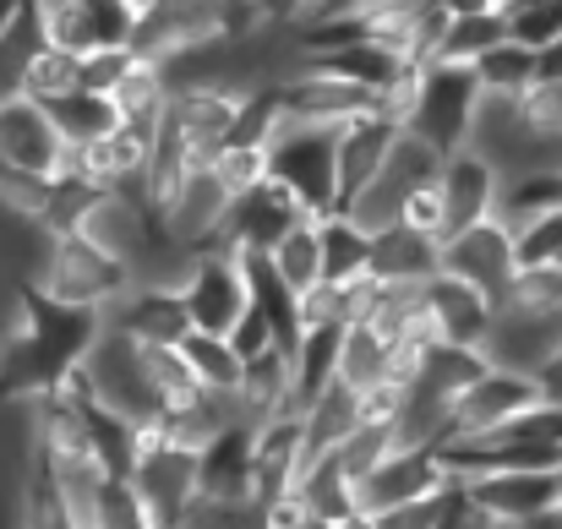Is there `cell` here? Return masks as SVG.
<instances>
[{
  "label": "cell",
  "mask_w": 562,
  "mask_h": 529,
  "mask_svg": "<svg viewBox=\"0 0 562 529\" xmlns=\"http://www.w3.org/2000/svg\"><path fill=\"white\" fill-rule=\"evenodd\" d=\"M99 334H104V312L66 306V301H49L44 290L22 284L5 312V334H0V398L38 404V398L71 387V376L82 371Z\"/></svg>",
  "instance_id": "cell-1"
},
{
  "label": "cell",
  "mask_w": 562,
  "mask_h": 529,
  "mask_svg": "<svg viewBox=\"0 0 562 529\" xmlns=\"http://www.w3.org/2000/svg\"><path fill=\"white\" fill-rule=\"evenodd\" d=\"M27 284L44 290L49 301L110 312L132 290V268L121 257H110L104 246H93L82 229H60V235H44L38 262L27 268Z\"/></svg>",
  "instance_id": "cell-2"
},
{
  "label": "cell",
  "mask_w": 562,
  "mask_h": 529,
  "mask_svg": "<svg viewBox=\"0 0 562 529\" xmlns=\"http://www.w3.org/2000/svg\"><path fill=\"white\" fill-rule=\"evenodd\" d=\"M71 382H77L82 393H93L104 409L126 415L132 426H154V420L165 415V404H159V393H154V382H148V365H143V345H137L132 334L110 328V323H104V334L93 339V350H88L82 371H77Z\"/></svg>",
  "instance_id": "cell-3"
},
{
  "label": "cell",
  "mask_w": 562,
  "mask_h": 529,
  "mask_svg": "<svg viewBox=\"0 0 562 529\" xmlns=\"http://www.w3.org/2000/svg\"><path fill=\"white\" fill-rule=\"evenodd\" d=\"M126 486L137 492V503L148 508V519L159 529L187 525V514L202 503V475H196V448H181L170 437H159L154 426H143L137 459Z\"/></svg>",
  "instance_id": "cell-4"
},
{
  "label": "cell",
  "mask_w": 562,
  "mask_h": 529,
  "mask_svg": "<svg viewBox=\"0 0 562 529\" xmlns=\"http://www.w3.org/2000/svg\"><path fill=\"white\" fill-rule=\"evenodd\" d=\"M481 77L475 66H459V60H431L426 77H420V99H415V115H409V132H420L426 143H437L442 154H459L475 143V121H481Z\"/></svg>",
  "instance_id": "cell-5"
},
{
  "label": "cell",
  "mask_w": 562,
  "mask_h": 529,
  "mask_svg": "<svg viewBox=\"0 0 562 529\" xmlns=\"http://www.w3.org/2000/svg\"><path fill=\"white\" fill-rule=\"evenodd\" d=\"M541 398V382L536 371H514V365H486L448 409V426H442V442H475V437H492L503 431L514 415H525L530 404ZM437 442V448H442Z\"/></svg>",
  "instance_id": "cell-6"
},
{
  "label": "cell",
  "mask_w": 562,
  "mask_h": 529,
  "mask_svg": "<svg viewBox=\"0 0 562 529\" xmlns=\"http://www.w3.org/2000/svg\"><path fill=\"white\" fill-rule=\"evenodd\" d=\"M181 295H187L191 328H202V334H224V339H229V328L251 312L246 251H235V246H207V251H196V262H191Z\"/></svg>",
  "instance_id": "cell-7"
},
{
  "label": "cell",
  "mask_w": 562,
  "mask_h": 529,
  "mask_svg": "<svg viewBox=\"0 0 562 529\" xmlns=\"http://www.w3.org/2000/svg\"><path fill=\"white\" fill-rule=\"evenodd\" d=\"M268 159H273V176L284 180L317 218L339 207V159H334V132L323 126H301L284 115L279 137L268 143Z\"/></svg>",
  "instance_id": "cell-8"
},
{
  "label": "cell",
  "mask_w": 562,
  "mask_h": 529,
  "mask_svg": "<svg viewBox=\"0 0 562 529\" xmlns=\"http://www.w3.org/2000/svg\"><path fill=\"white\" fill-rule=\"evenodd\" d=\"M229 185L218 180L213 165H196L181 176L176 191H165L159 202H154V213H159V229L176 240V246H187V251H207V246H218L224 240V218H229Z\"/></svg>",
  "instance_id": "cell-9"
},
{
  "label": "cell",
  "mask_w": 562,
  "mask_h": 529,
  "mask_svg": "<svg viewBox=\"0 0 562 529\" xmlns=\"http://www.w3.org/2000/svg\"><path fill=\"white\" fill-rule=\"evenodd\" d=\"M442 268L459 273V279H470V284H481V290L503 306L508 290H514V279H519V268H525V262H519L514 224L492 213V218H481V224L448 235V240H442Z\"/></svg>",
  "instance_id": "cell-10"
},
{
  "label": "cell",
  "mask_w": 562,
  "mask_h": 529,
  "mask_svg": "<svg viewBox=\"0 0 562 529\" xmlns=\"http://www.w3.org/2000/svg\"><path fill=\"white\" fill-rule=\"evenodd\" d=\"M207 44H229L213 0H154L137 16V33H132V49L148 55V60H165V66L187 60Z\"/></svg>",
  "instance_id": "cell-11"
},
{
  "label": "cell",
  "mask_w": 562,
  "mask_h": 529,
  "mask_svg": "<svg viewBox=\"0 0 562 529\" xmlns=\"http://www.w3.org/2000/svg\"><path fill=\"white\" fill-rule=\"evenodd\" d=\"M306 218H317V213L279 176H268L262 185H251L246 196L229 202V218H224V240H218V246H235V251H246V257H268V251H273L295 224H306Z\"/></svg>",
  "instance_id": "cell-12"
},
{
  "label": "cell",
  "mask_w": 562,
  "mask_h": 529,
  "mask_svg": "<svg viewBox=\"0 0 562 529\" xmlns=\"http://www.w3.org/2000/svg\"><path fill=\"white\" fill-rule=\"evenodd\" d=\"M71 159V143L60 137L49 104L27 93H0V165H16L27 176H60Z\"/></svg>",
  "instance_id": "cell-13"
},
{
  "label": "cell",
  "mask_w": 562,
  "mask_h": 529,
  "mask_svg": "<svg viewBox=\"0 0 562 529\" xmlns=\"http://www.w3.org/2000/svg\"><path fill=\"white\" fill-rule=\"evenodd\" d=\"M464 486L503 529H530L562 508V470H492V475H470Z\"/></svg>",
  "instance_id": "cell-14"
},
{
  "label": "cell",
  "mask_w": 562,
  "mask_h": 529,
  "mask_svg": "<svg viewBox=\"0 0 562 529\" xmlns=\"http://www.w3.org/2000/svg\"><path fill=\"white\" fill-rule=\"evenodd\" d=\"M426 317H431V334H437V345H464V350H486V339H492V328H497V301L481 290V284H470V279H459V273H448V268H437L431 279H426Z\"/></svg>",
  "instance_id": "cell-15"
},
{
  "label": "cell",
  "mask_w": 562,
  "mask_h": 529,
  "mask_svg": "<svg viewBox=\"0 0 562 529\" xmlns=\"http://www.w3.org/2000/svg\"><path fill=\"white\" fill-rule=\"evenodd\" d=\"M251 459H257V426H251V420L224 426V431L196 453L202 503H213V508H257V475H251Z\"/></svg>",
  "instance_id": "cell-16"
},
{
  "label": "cell",
  "mask_w": 562,
  "mask_h": 529,
  "mask_svg": "<svg viewBox=\"0 0 562 529\" xmlns=\"http://www.w3.org/2000/svg\"><path fill=\"white\" fill-rule=\"evenodd\" d=\"M442 207H448V235H459V229H470V224H481V218H492L497 207H503V165L497 159H486L481 148H459V154H448L442 159Z\"/></svg>",
  "instance_id": "cell-17"
},
{
  "label": "cell",
  "mask_w": 562,
  "mask_h": 529,
  "mask_svg": "<svg viewBox=\"0 0 562 529\" xmlns=\"http://www.w3.org/2000/svg\"><path fill=\"white\" fill-rule=\"evenodd\" d=\"M448 486V464L437 448H393L372 475L361 481V514H382Z\"/></svg>",
  "instance_id": "cell-18"
},
{
  "label": "cell",
  "mask_w": 562,
  "mask_h": 529,
  "mask_svg": "<svg viewBox=\"0 0 562 529\" xmlns=\"http://www.w3.org/2000/svg\"><path fill=\"white\" fill-rule=\"evenodd\" d=\"M110 328L132 334L137 345H181L191 334V312L187 295L176 284H132L110 312H104Z\"/></svg>",
  "instance_id": "cell-19"
},
{
  "label": "cell",
  "mask_w": 562,
  "mask_h": 529,
  "mask_svg": "<svg viewBox=\"0 0 562 529\" xmlns=\"http://www.w3.org/2000/svg\"><path fill=\"white\" fill-rule=\"evenodd\" d=\"M404 126L398 121H387V115H356L350 126H339L334 132V159H339V207H350L376 176H382V165H387V154H393V137H398Z\"/></svg>",
  "instance_id": "cell-20"
},
{
  "label": "cell",
  "mask_w": 562,
  "mask_h": 529,
  "mask_svg": "<svg viewBox=\"0 0 562 529\" xmlns=\"http://www.w3.org/2000/svg\"><path fill=\"white\" fill-rule=\"evenodd\" d=\"M137 33V5L132 0H71L66 11L44 16V38L88 55V49H115L132 44Z\"/></svg>",
  "instance_id": "cell-21"
},
{
  "label": "cell",
  "mask_w": 562,
  "mask_h": 529,
  "mask_svg": "<svg viewBox=\"0 0 562 529\" xmlns=\"http://www.w3.org/2000/svg\"><path fill=\"white\" fill-rule=\"evenodd\" d=\"M306 470V415H279V420H262L257 426V459H251V475H257V508L295 492Z\"/></svg>",
  "instance_id": "cell-22"
},
{
  "label": "cell",
  "mask_w": 562,
  "mask_h": 529,
  "mask_svg": "<svg viewBox=\"0 0 562 529\" xmlns=\"http://www.w3.org/2000/svg\"><path fill=\"white\" fill-rule=\"evenodd\" d=\"M235 404H240V420H251V426L279 420V415H301L295 409V350L273 345V350L251 354L240 371Z\"/></svg>",
  "instance_id": "cell-23"
},
{
  "label": "cell",
  "mask_w": 562,
  "mask_h": 529,
  "mask_svg": "<svg viewBox=\"0 0 562 529\" xmlns=\"http://www.w3.org/2000/svg\"><path fill=\"white\" fill-rule=\"evenodd\" d=\"M16 529H77L71 497H66V486H60L55 464L33 448V437H27L22 481H16Z\"/></svg>",
  "instance_id": "cell-24"
},
{
  "label": "cell",
  "mask_w": 562,
  "mask_h": 529,
  "mask_svg": "<svg viewBox=\"0 0 562 529\" xmlns=\"http://www.w3.org/2000/svg\"><path fill=\"white\" fill-rule=\"evenodd\" d=\"M442 268V240L409 229V224H387L372 235V279L387 284H426Z\"/></svg>",
  "instance_id": "cell-25"
},
{
  "label": "cell",
  "mask_w": 562,
  "mask_h": 529,
  "mask_svg": "<svg viewBox=\"0 0 562 529\" xmlns=\"http://www.w3.org/2000/svg\"><path fill=\"white\" fill-rule=\"evenodd\" d=\"M170 93H176V77H170V66H165V60H148V55H137V60L126 66V77L110 88V104L121 110V121L159 132V121H165V110H170Z\"/></svg>",
  "instance_id": "cell-26"
},
{
  "label": "cell",
  "mask_w": 562,
  "mask_h": 529,
  "mask_svg": "<svg viewBox=\"0 0 562 529\" xmlns=\"http://www.w3.org/2000/svg\"><path fill=\"white\" fill-rule=\"evenodd\" d=\"M372 235L356 213H345V207H334V213H323L317 218V240H323V279H339V284H350V279H367L372 273Z\"/></svg>",
  "instance_id": "cell-27"
},
{
  "label": "cell",
  "mask_w": 562,
  "mask_h": 529,
  "mask_svg": "<svg viewBox=\"0 0 562 529\" xmlns=\"http://www.w3.org/2000/svg\"><path fill=\"white\" fill-rule=\"evenodd\" d=\"M295 492H301V503H306L312 514H323V519H334V525H345L350 514H361V486L350 481V470L339 464V453L312 459V464L301 470Z\"/></svg>",
  "instance_id": "cell-28"
},
{
  "label": "cell",
  "mask_w": 562,
  "mask_h": 529,
  "mask_svg": "<svg viewBox=\"0 0 562 529\" xmlns=\"http://www.w3.org/2000/svg\"><path fill=\"white\" fill-rule=\"evenodd\" d=\"M77 88H82V55L66 49V44H55V38H44V44L27 55L22 77H16V93H27V99H38V104H60V99L77 93Z\"/></svg>",
  "instance_id": "cell-29"
},
{
  "label": "cell",
  "mask_w": 562,
  "mask_h": 529,
  "mask_svg": "<svg viewBox=\"0 0 562 529\" xmlns=\"http://www.w3.org/2000/svg\"><path fill=\"white\" fill-rule=\"evenodd\" d=\"M475 77H481V93L486 99H519L536 77H541V49H530L525 38H503V44H492L481 60H475Z\"/></svg>",
  "instance_id": "cell-30"
},
{
  "label": "cell",
  "mask_w": 562,
  "mask_h": 529,
  "mask_svg": "<svg viewBox=\"0 0 562 529\" xmlns=\"http://www.w3.org/2000/svg\"><path fill=\"white\" fill-rule=\"evenodd\" d=\"M339 382H350L356 393L387 387L393 382V339H382L372 323H350L345 328V345H339Z\"/></svg>",
  "instance_id": "cell-31"
},
{
  "label": "cell",
  "mask_w": 562,
  "mask_h": 529,
  "mask_svg": "<svg viewBox=\"0 0 562 529\" xmlns=\"http://www.w3.org/2000/svg\"><path fill=\"white\" fill-rule=\"evenodd\" d=\"M49 115H55V126H60V137L71 148H82V143H93V137H104V132L121 126V110L110 104V93H93V88L66 93L60 104H49Z\"/></svg>",
  "instance_id": "cell-32"
},
{
  "label": "cell",
  "mask_w": 562,
  "mask_h": 529,
  "mask_svg": "<svg viewBox=\"0 0 562 529\" xmlns=\"http://www.w3.org/2000/svg\"><path fill=\"white\" fill-rule=\"evenodd\" d=\"M181 354H187V365L196 371L202 387H213V393H235V387H240L246 360H240V350H235L224 334H202V328H191L187 339H181Z\"/></svg>",
  "instance_id": "cell-33"
},
{
  "label": "cell",
  "mask_w": 562,
  "mask_h": 529,
  "mask_svg": "<svg viewBox=\"0 0 562 529\" xmlns=\"http://www.w3.org/2000/svg\"><path fill=\"white\" fill-rule=\"evenodd\" d=\"M514 27H508V11H464V16H453L448 22V33H442V49H437V60H459V66H475L492 44H503Z\"/></svg>",
  "instance_id": "cell-34"
},
{
  "label": "cell",
  "mask_w": 562,
  "mask_h": 529,
  "mask_svg": "<svg viewBox=\"0 0 562 529\" xmlns=\"http://www.w3.org/2000/svg\"><path fill=\"white\" fill-rule=\"evenodd\" d=\"M268 262H273V273H279L295 295H306V290L323 279V240H317V218L295 224V229L268 251Z\"/></svg>",
  "instance_id": "cell-35"
},
{
  "label": "cell",
  "mask_w": 562,
  "mask_h": 529,
  "mask_svg": "<svg viewBox=\"0 0 562 529\" xmlns=\"http://www.w3.org/2000/svg\"><path fill=\"white\" fill-rule=\"evenodd\" d=\"M213 170L229 185V196H246L251 185H262V180L273 176V159H268V148H257V143H224L218 159H213Z\"/></svg>",
  "instance_id": "cell-36"
},
{
  "label": "cell",
  "mask_w": 562,
  "mask_h": 529,
  "mask_svg": "<svg viewBox=\"0 0 562 529\" xmlns=\"http://www.w3.org/2000/svg\"><path fill=\"white\" fill-rule=\"evenodd\" d=\"M514 240H519V262H525V268L562 262V207H547V213L514 224Z\"/></svg>",
  "instance_id": "cell-37"
},
{
  "label": "cell",
  "mask_w": 562,
  "mask_h": 529,
  "mask_svg": "<svg viewBox=\"0 0 562 529\" xmlns=\"http://www.w3.org/2000/svg\"><path fill=\"white\" fill-rule=\"evenodd\" d=\"M398 224H409V229H420V235H431V240H448V207H442V180H420L409 196H404V207H398Z\"/></svg>",
  "instance_id": "cell-38"
},
{
  "label": "cell",
  "mask_w": 562,
  "mask_h": 529,
  "mask_svg": "<svg viewBox=\"0 0 562 529\" xmlns=\"http://www.w3.org/2000/svg\"><path fill=\"white\" fill-rule=\"evenodd\" d=\"M137 60V49L132 44H115V49H88L82 55V88H93V93H110L121 77H126V66Z\"/></svg>",
  "instance_id": "cell-39"
},
{
  "label": "cell",
  "mask_w": 562,
  "mask_h": 529,
  "mask_svg": "<svg viewBox=\"0 0 562 529\" xmlns=\"http://www.w3.org/2000/svg\"><path fill=\"white\" fill-rule=\"evenodd\" d=\"M437 497H442V492L415 497V503H398V508H382V514H372V525L376 529H437V519H442Z\"/></svg>",
  "instance_id": "cell-40"
},
{
  "label": "cell",
  "mask_w": 562,
  "mask_h": 529,
  "mask_svg": "<svg viewBox=\"0 0 562 529\" xmlns=\"http://www.w3.org/2000/svg\"><path fill=\"white\" fill-rule=\"evenodd\" d=\"M257 11H262V22L268 27H306V22H317V11H323V0H257Z\"/></svg>",
  "instance_id": "cell-41"
},
{
  "label": "cell",
  "mask_w": 562,
  "mask_h": 529,
  "mask_svg": "<svg viewBox=\"0 0 562 529\" xmlns=\"http://www.w3.org/2000/svg\"><path fill=\"white\" fill-rule=\"evenodd\" d=\"M536 382H541V398H552V404H562V345L547 360H541V371H536Z\"/></svg>",
  "instance_id": "cell-42"
},
{
  "label": "cell",
  "mask_w": 562,
  "mask_h": 529,
  "mask_svg": "<svg viewBox=\"0 0 562 529\" xmlns=\"http://www.w3.org/2000/svg\"><path fill=\"white\" fill-rule=\"evenodd\" d=\"M541 77H558L562 82V33L552 44H541Z\"/></svg>",
  "instance_id": "cell-43"
},
{
  "label": "cell",
  "mask_w": 562,
  "mask_h": 529,
  "mask_svg": "<svg viewBox=\"0 0 562 529\" xmlns=\"http://www.w3.org/2000/svg\"><path fill=\"white\" fill-rule=\"evenodd\" d=\"M33 5H38V16H55V11H66L71 0H33Z\"/></svg>",
  "instance_id": "cell-44"
},
{
  "label": "cell",
  "mask_w": 562,
  "mask_h": 529,
  "mask_svg": "<svg viewBox=\"0 0 562 529\" xmlns=\"http://www.w3.org/2000/svg\"><path fill=\"white\" fill-rule=\"evenodd\" d=\"M301 529H339V525H334V519H323V514H306V519H301Z\"/></svg>",
  "instance_id": "cell-45"
}]
</instances>
